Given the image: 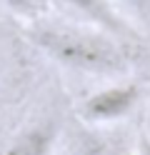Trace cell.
Listing matches in <instances>:
<instances>
[{
    "instance_id": "4",
    "label": "cell",
    "mask_w": 150,
    "mask_h": 155,
    "mask_svg": "<svg viewBox=\"0 0 150 155\" xmlns=\"http://www.w3.org/2000/svg\"><path fill=\"white\" fill-rule=\"evenodd\" d=\"M58 140V123L40 120L23 128L10 140L0 155H50Z\"/></svg>"
},
{
    "instance_id": "2",
    "label": "cell",
    "mask_w": 150,
    "mask_h": 155,
    "mask_svg": "<svg viewBox=\"0 0 150 155\" xmlns=\"http://www.w3.org/2000/svg\"><path fill=\"white\" fill-rule=\"evenodd\" d=\"M140 100V88L133 83H118V85H108L100 88L98 93L88 95L80 103V120L90 128L95 125H108L115 120L128 118L135 110V105Z\"/></svg>"
},
{
    "instance_id": "1",
    "label": "cell",
    "mask_w": 150,
    "mask_h": 155,
    "mask_svg": "<svg viewBox=\"0 0 150 155\" xmlns=\"http://www.w3.org/2000/svg\"><path fill=\"white\" fill-rule=\"evenodd\" d=\"M40 50L58 65L85 75H120L128 58L118 38L98 28H80L68 23H38L28 30Z\"/></svg>"
},
{
    "instance_id": "8",
    "label": "cell",
    "mask_w": 150,
    "mask_h": 155,
    "mask_svg": "<svg viewBox=\"0 0 150 155\" xmlns=\"http://www.w3.org/2000/svg\"><path fill=\"white\" fill-rule=\"evenodd\" d=\"M5 3L13 8V10H28V8L33 5V0H5Z\"/></svg>"
},
{
    "instance_id": "5",
    "label": "cell",
    "mask_w": 150,
    "mask_h": 155,
    "mask_svg": "<svg viewBox=\"0 0 150 155\" xmlns=\"http://www.w3.org/2000/svg\"><path fill=\"white\" fill-rule=\"evenodd\" d=\"M73 155H128V150L110 135L98 130H80L73 143Z\"/></svg>"
},
{
    "instance_id": "3",
    "label": "cell",
    "mask_w": 150,
    "mask_h": 155,
    "mask_svg": "<svg viewBox=\"0 0 150 155\" xmlns=\"http://www.w3.org/2000/svg\"><path fill=\"white\" fill-rule=\"evenodd\" d=\"M58 3L73 15H78L80 20L90 23L93 28L113 38L133 35V25L120 15V10L113 5V0H58Z\"/></svg>"
},
{
    "instance_id": "6",
    "label": "cell",
    "mask_w": 150,
    "mask_h": 155,
    "mask_svg": "<svg viewBox=\"0 0 150 155\" xmlns=\"http://www.w3.org/2000/svg\"><path fill=\"white\" fill-rule=\"evenodd\" d=\"M113 5L120 10L130 25H140L150 30V0H113Z\"/></svg>"
},
{
    "instance_id": "7",
    "label": "cell",
    "mask_w": 150,
    "mask_h": 155,
    "mask_svg": "<svg viewBox=\"0 0 150 155\" xmlns=\"http://www.w3.org/2000/svg\"><path fill=\"white\" fill-rule=\"evenodd\" d=\"M138 155H150V138L145 133H140L138 138Z\"/></svg>"
}]
</instances>
